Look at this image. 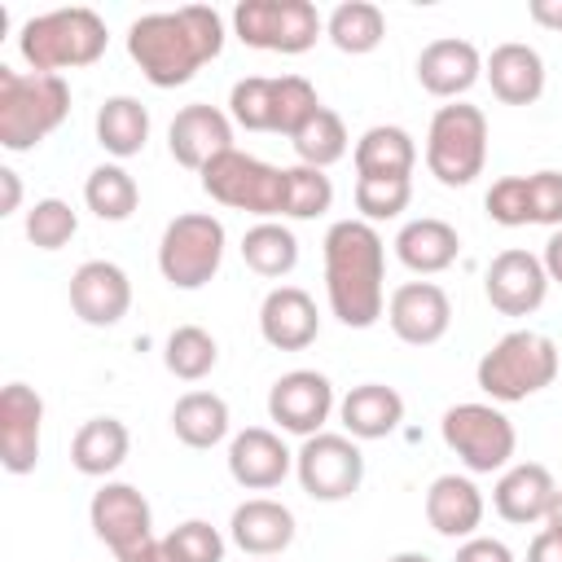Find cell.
Returning <instances> with one entry per match:
<instances>
[{
	"label": "cell",
	"instance_id": "obj_6",
	"mask_svg": "<svg viewBox=\"0 0 562 562\" xmlns=\"http://www.w3.org/2000/svg\"><path fill=\"white\" fill-rule=\"evenodd\" d=\"M487 162V114L470 101H448L430 114L426 127V167L439 184L465 189L483 176Z\"/></svg>",
	"mask_w": 562,
	"mask_h": 562
},
{
	"label": "cell",
	"instance_id": "obj_28",
	"mask_svg": "<svg viewBox=\"0 0 562 562\" xmlns=\"http://www.w3.org/2000/svg\"><path fill=\"white\" fill-rule=\"evenodd\" d=\"M132 452V435L119 417H88L70 439V465L88 479H110Z\"/></svg>",
	"mask_w": 562,
	"mask_h": 562
},
{
	"label": "cell",
	"instance_id": "obj_20",
	"mask_svg": "<svg viewBox=\"0 0 562 562\" xmlns=\"http://www.w3.org/2000/svg\"><path fill=\"white\" fill-rule=\"evenodd\" d=\"M259 334L277 351H303L321 334L316 299L303 285H272L259 303Z\"/></svg>",
	"mask_w": 562,
	"mask_h": 562
},
{
	"label": "cell",
	"instance_id": "obj_42",
	"mask_svg": "<svg viewBox=\"0 0 562 562\" xmlns=\"http://www.w3.org/2000/svg\"><path fill=\"white\" fill-rule=\"evenodd\" d=\"M171 562H224V536L206 518H184L162 536Z\"/></svg>",
	"mask_w": 562,
	"mask_h": 562
},
{
	"label": "cell",
	"instance_id": "obj_15",
	"mask_svg": "<svg viewBox=\"0 0 562 562\" xmlns=\"http://www.w3.org/2000/svg\"><path fill=\"white\" fill-rule=\"evenodd\" d=\"M386 325L408 347H435L452 325V299L435 281H404L386 299Z\"/></svg>",
	"mask_w": 562,
	"mask_h": 562
},
{
	"label": "cell",
	"instance_id": "obj_25",
	"mask_svg": "<svg viewBox=\"0 0 562 562\" xmlns=\"http://www.w3.org/2000/svg\"><path fill=\"white\" fill-rule=\"evenodd\" d=\"M483 79L492 83V97L505 101V105H531L540 101L544 92V57L522 44V40H509V44H496L483 61Z\"/></svg>",
	"mask_w": 562,
	"mask_h": 562
},
{
	"label": "cell",
	"instance_id": "obj_17",
	"mask_svg": "<svg viewBox=\"0 0 562 562\" xmlns=\"http://www.w3.org/2000/svg\"><path fill=\"white\" fill-rule=\"evenodd\" d=\"M132 307V281L119 263L110 259H88L70 272V312L92 325V329H110L127 316Z\"/></svg>",
	"mask_w": 562,
	"mask_h": 562
},
{
	"label": "cell",
	"instance_id": "obj_31",
	"mask_svg": "<svg viewBox=\"0 0 562 562\" xmlns=\"http://www.w3.org/2000/svg\"><path fill=\"white\" fill-rule=\"evenodd\" d=\"M351 162H356V176H413L417 167V145L404 127L395 123H378L369 127L356 149H351Z\"/></svg>",
	"mask_w": 562,
	"mask_h": 562
},
{
	"label": "cell",
	"instance_id": "obj_8",
	"mask_svg": "<svg viewBox=\"0 0 562 562\" xmlns=\"http://www.w3.org/2000/svg\"><path fill=\"white\" fill-rule=\"evenodd\" d=\"M224 224L211 211L176 215L158 237V272L176 290H202L224 263Z\"/></svg>",
	"mask_w": 562,
	"mask_h": 562
},
{
	"label": "cell",
	"instance_id": "obj_22",
	"mask_svg": "<svg viewBox=\"0 0 562 562\" xmlns=\"http://www.w3.org/2000/svg\"><path fill=\"white\" fill-rule=\"evenodd\" d=\"M558 496V483L549 474V465L540 461H514L501 470L496 487H492V509L514 522V527H531L549 518V505Z\"/></svg>",
	"mask_w": 562,
	"mask_h": 562
},
{
	"label": "cell",
	"instance_id": "obj_32",
	"mask_svg": "<svg viewBox=\"0 0 562 562\" xmlns=\"http://www.w3.org/2000/svg\"><path fill=\"white\" fill-rule=\"evenodd\" d=\"M241 263L255 272V277H268V281H281L294 272L299 263V237L281 224V220H259L246 228L241 237Z\"/></svg>",
	"mask_w": 562,
	"mask_h": 562
},
{
	"label": "cell",
	"instance_id": "obj_43",
	"mask_svg": "<svg viewBox=\"0 0 562 562\" xmlns=\"http://www.w3.org/2000/svg\"><path fill=\"white\" fill-rule=\"evenodd\" d=\"M483 211L492 224L501 228H522L531 224V193H527V176H501L492 180L487 198H483Z\"/></svg>",
	"mask_w": 562,
	"mask_h": 562
},
{
	"label": "cell",
	"instance_id": "obj_29",
	"mask_svg": "<svg viewBox=\"0 0 562 562\" xmlns=\"http://www.w3.org/2000/svg\"><path fill=\"white\" fill-rule=\"evenodd\" d=\"M145 140H149V110L127 92L105 97L97 110V145L110 158H136Z\"/></svg>",
	"mask_w": 562,
	"mask_h": 562
},
{
	"label": "cell",
	"instance_id": "obj_49",
	"mask_svg": "<svg viewBox=\"0 0 562 562\" xmlns=\"http://www.w3.org/2000/svg\"><path fill=\"white\" fill-rule=\"evenodd\" d=\"M540 263H544V272H549V285H553V281L562 285V228H553V233H549Z\"/></svg>",
	"mask_w": 562,
	"mask_h": 562
},
{
	"label": "cell",
	"instance_id": "obj_50",
	"mask_svg": "<svg viewBox=\"0 0 562 562\" xmlns=\"http://www.w3.org/2000/svg\"><path fill=\"white\" fill-rule=\"evenodd\" d=\"M127 562H171V553H167V544H162V536L154 540V544H145L136 558H127Z\"/></svg>",
	"mask_w": 562,
	"mask_h": 562
},
{
	"label": "cell",
	"instance_id": "obj_53",
	"mask_svg": "<svg viewBox=\"0 0 562 562\" xmlns=\"http://www.w3.org/2000/svg\"><path fill=\"white\" fill-rule=\"evenodd\" d=\"M255 562H272V558H255Z\"/></svg>",
	"mask_w": 562,
	"mask_h": 562
},
{
	"label": "cell",
	"instance_id": "obj_52",
	"mask_svg": "<svg viewBox=\"0 0 562 562\" xmlns=\"http://www.w3.org/2000/svg\"><path fill=\"white\" fill-rule=\"evenodd\" d=\"M386 562H435L430 553H417V549H404V553H391Z\"/></svg>",
	"mask_w": 562,
	"mask_h": 562
},
{
	"label": "cell",
	"instance_id": "obj_10",
	"mask_svg": "<svg viewBox=\"0 0 562 562\" xmlns=\"http://www.w3.org/2000/svg\"><path fill=\"white\" fill-rule=\"evenodd\" d=\"M233 31L250 48L294 57L325 35V18L312 0H241L233 9Z\"/></svg>",
	"mask_w": 562,
	"mask_h": 562
},
{
	"label": "cell",
	"instance_id": "obj_3",
	"mask_svg": "<svg viewBox=\"0 0 562 562\" xmlns=\"http://www.w3.org/2000/svg\"><path fill=\"white\" fill-rule=\"evenodd\" d=\"M558 369H562V356H558V342L549 334L509 329L483 351L474 382L492 404H518V400L553 386Z\"/></svg>",
	"mask_w": 562,
	"mask_h": 562
},
{
	"label": "cell",
	"instance_id": "obj_5",
	"mask_svg": "<svg viewBox=\"0 0 562 562\" xmlns=\"http://www.w3.org/2000/svg\"><path fill=\"white\" fill-rule=\"evenodd\" d=\"M110 44V31L101 13L75 4V9H53L18 31V53L35 75H61L75 66H92Z\"/></svg>",
	"mask_w": 562,
	"mask_h": 562
},
{
	"label": "cell",
	"instance_id": "obj_34",
	"mask_svg": "<svg viewBox=\"0 0 562 562\" xmlns=\"http://www.w3.org/2000/svg\"><path fill=\"white\" fill-rule=\"evenodd\" d=\"M83 202H88V211H92L97 220L123 224V220H132V211L140 206V189H136V180H132V171H127L123 162H101V167H92L88 180H83Z\"/></svg>",
	"mask_w": 562,
	"mask_h": 562
},
{
	"label": "cell",
	"instance_id": "obj_47",
	"mask_svg": "<svg viewBox=\"0 0 562 562\" xmlns=\"http://www.w3.org/2000/svg\"><path fill=\"white\" fill-rule=\"evenodd\" d=\"M22 206V180L13 167H0V215H13Z\"/></svg>",
	"mask_w": 562,
	"mask_h": 562
},
{
	"label": "cell",
	"instance_id": "obj_35",
	"mask_svg": "<svg viewBox=\"0 0 562 562\" xmlns=\"http://www.w3.org/2000/svg\"><path fill=\"white\" fill-rule=\"evenodd\" d=\"M162 364L180 382H202L220 364V342L202 325H176L162 347Z\"/></svg>",
	"mask_w": 562,
	"mask_h": 562
},
{
	"label": "cell",
	"instance_id": "obj_40",
	"mask_svg": "<svg viewBox=\"0 0 562 562\" xmlns=\"http://www.w3.org/2000/svg\"><path fill=\"white\" fill-rule=\"evenodd\" d=\"M79 233V215L70 202L61 198H40L31 211H26V241L35 250H61L70 237Z\"/></svg>",
	"mask_w": 562,
	"mask_h": 562
},
{
	"label": "cell",
	"instance_id": "obj_21",
	"mask_svg": "<svg viewBox=\"0 0 562 562\" xmlns=\"http://www.w3.org/2000/svg\"><path fill=\"white\" fill-rule=\"evenodd\" d=\"M479 79H483V53H479L470 40L443 35V40H430V44L417 53V83H422L430 97H439V101L465 97Z\"/></svg>",
	"mask_w": 562,
	"mask_h": 562
},
{
	"label": "cell",
	"instance_id": "obj_12",
	"mask_svg": "<svg viewBox=\"0 0 562 562\" xmlns=\"http://www.w3.org/2000/svg\"><path fill=\"white\" fill-rule=\"evenodd\" d=\"M88 522H92L97 540H101L119 562L136 558L145 544L158 540V536H154V509H149L145 492L132 487V483H114V479H105V483L92 492Z\"/></svg>",
	"mask_w": 562,
	"mask_h": 562
},
{
	"label": "cell",
	"instance_id": "obj_16",
	"mask_svg": "<svg viewBox=\"0 0 562 562\" xmlns=\"http://www.w3.org/2000/svg\"><path fill=\"white\" fill-rule=\"evenodd\" d=\"M483 294L501 316H531L549 294V272L531 250H501L483 272Z\"/></svg>",
	"mask_w": 562,
	"mask_h": 562
},
{
	"label": "cell",
	"instance_id": "obj_2",
	"mask_svg": "<svg viewBox=\"0 0 562 562\" xmlns=\"http://www.w3.org/2000/svg\"><path fill=\"white\" fill-rule=\"evenodd\" d=\"M325 294L347 329H369L386 312V246L360 215L334 220L325 233Z\"/></svg>",
	"mask_w": 562,
	"mask_h": 562
},
{
	"label": "cell",
	"instance_id": "obj_19",
	"mask_svg": "<svg viewBox=\"0 0 562 562\" xmlns=\"http://www.w3.org/2000/svg\"><path fill=\"white\" fill-rule=\"evenodd\" d=\"M294 470V452L285 448V439L268 426H246L233 435L228 443V474L237 487L246 492H268L281 487L285 474Z\"/></svg>",
	"mask_w": 562,
	"mask_h": 562
},
{
	"label": "cell",
	"instance_id": "obj_1",
	"mask_svg": "<svg viewBox=\"0 0 562 562\" xmlns=\"http://www.w3.org/2000/svg\"><path fill=\"white\" fill-rule=\"evenodd\" d=\"M224 53V18L206 4L145 13L127 26V57L154 88H184L206 61Z\"/></svg>",
	"mask_w": 562,
	"mask_h": 562
},
{
	"label": "cell",
	"instance_id": "obj_38",
	"mask_svg": "<svg viewBox=\"0 0 562 562\" xmlns=\"http://www.w3.org/2000/svg\"><path fill=\"white\" fill-rule=\"evenodd\" d=\"M321 110L316 88L303 75H277L272 79V114H277V136H294L312 114Z\"/></svg>",
	"mask_w": 562,
	"mask_h": 562
},
{
	"label": "cell",
	"instance_id": "obj_44",
	"mask_svg": "<svg viewBox=\"0 0 562 562\" xmlns=\"http://www.w3.org/2000/svg\"><path fill=\"white\" fill-rule=\"evenodd\" d=\"M527 193H531V224L562 228V171H553V167L531 171Z\"/></svg>",
	"mask_w": 562,
	"mask_h": 562
},
{
	"label": "cell",
	"instance_id": "obj_26",
	"mask_svg": "<svg viewBox=\"0 0 562 562\" xmlns=\"http://www.w3.org/2000/svg\"><path fill=\"white\" fill-rule=\"evenodd\" d=\"M338 422L342 435H351L356 443L386 439L404 422V395L386 382H360L338 400Z\"/></svg>",
	"mask_w": 562,
	"mask_h": 562
},
{
	"label": "cell",
	"instance_id": "obj_46",
	"mask_svg": "<svg viewBox=\"0 0 562 562\" xmlns=\"http://www.w3.org/2000/svg\"><path fill=\"white\" fill-rule=\"evenodd\" d=\"M527 562H562V531L540 527L536 540L527 544Z\"/></svg>",
	"mask_w": 562,
	"mask_h": 562
},
{
	"label": "cell",
	"instance_id": "obj_41",
	"mask_svg": "<svg viewBox=\"0 0 562 562\" xmlns=\"http://www.w3.org/2000/svg\"><path fill=\"white\" fill-rule=\"evenodd\" d=\"M228 119L246 132H272L277 114H272V79L268 75H250L237 79L228 92Z\"/></svg>",
	"mask_w": 562,
	"mask_h": 562
},
{
	"label": "cell",
	"instance_id": "obj_48",
	"mask_svg": "<svg viewBox=\"0 0 562 562\" xmlns=\"http://www.w3.org/2000/svg\"><path fill=\"white\" fill-rule=\"evenodd\" d=\"M527 18L544 31H562V0H531L527 4Z\"/></svg>",
	"mask_w": 562,
	"mask_h": 562
},
{
	"label": "cell",
	"instance_id": "obj_13",
	"mask_svg": "<svg viewBox=\"0 0 562 562\" xmlns=\"http://www.w3.org/2000/svg\"><path fill=\"white\" fill-rule=\"evenodd\" d=\"M334 408H338L334 382L325 373H316V369H290L268 391V417L277 422V430L299 435V439L321 435Z\"/></svg>",
	"mask_w": 562,
	"mask_h": 562
},
{
	"label": "cell",
	"instance_id": "obj_27",
	"mask_svg": "<svg viewBox=\"0 0 562 562\" xmlns=\"http://www.w3.org/2000/svg\"><path fill=\"white\" fill-rule=\"evenodd\" d=\"M461 255V237L448 220L439 215H422V220H408L400 233H395V259L417 272V277H435V272H448Z\"/></svg>",
	"mask_w": 562,
	"mask_h": 562
},
{
	"label": "cell",
	"instance_id": "obj_30",
	"mask_svg": "<svg viewBox=\"0 0 562 562\" xmlns=\"http://www.w3.org/2000/svg\"><path fill=\"white\" fill-rule=\"evenodd\" d=\"M228 400L215 391H184L171 408V430L184 448H215L228 435Z\"/></svg>",
	"mask_w": 562,
	"mask_h": 562
},
{
	"label": "cell",
	"instance_id": "obj_7",
	"mask_svg": "<svg viewBox=\"0 0 562 562\" xmlns=\"http://www.w3.org/2000/svg\"><path fill=\"white\" fill-rule=\"evenodd\" d=\"M198 176H202V193L211 202L259 215V220H285V189H290L285 167H272L241 149H228L215 162H206Z\"/></svg>",
	"mask_w": 562,
	"mask_h": 562
},
{
	"label": "cell",
	"instance_id": "obj_14",
	"mask_svg": "<svg viewBox=\"0 0 562 562\" xmlns=\"http://www.w3.org/2000/svg\"><path fill=\"white\" fill-rule=\"evenodd\" d=\"M44 448V400L26 382L0 391V465L9 474H31Z\"/></svg>",
	"mask_w": 562,
	"mask_h": 562
},
{
	"label": "cell",
	"instance_id": "obj_37",
	"mask_svg": "<svg viewBox=\"0 0 562 562\" xmlns=\"http://www.w3.org/2000/svg\"><path fill=\"white\" fill-rule=\"evenodd\" d=\"M413 202V176H356V211L364 224L404 215Z\"/></svg>",
	"mask_w": 562,
	"mask_h": 562
},
{
	"label": "cell",
	"instance_id": "obj_33",
	"mask_svg": "<svg viewBox=\"0 0 562 562\" xmlns=\"http://www.w3.org/2000/svg\"><path fill=\"white\" fill-rule=\"evenodd\" d=\"M325 35L334 40L338 53L364 57L386 40V13L369 0H342L329 18H325Z\"/></svg>",
	"mask_w": 562,
	"mask_h": 562
},
{
	"label": "cell",
	"instance_id": "obj_9",
	"mask_svg": "<svg viewBox=\"0 0 562 562\" xmlns=\"http://www.w3.org/2000/svg\"><path fill=\"white\" fill-rule=\"evenodd\" d=\"M439 435L470 474H501L518 448L514 422L496 404H479V400L452 404L439 422Z\"/></svg>",
	"mask_w": 562,
	"mask_h": 562
},
{
	"label": "cell",
	"instance_id": "obj_24",
	"mask_svg": "<svg viewBox=\"0 0 562 562\" xmlns=\"http://www.w3.org/2000/svg\"><path fill=\"white\" fill-rule=\"evenodd\" d=\"M483 492L470 474H439L426 487V522L448 540H470L483 527Z\"/></svg>",
	"mask_w": 562,
	"mask_h": 562
},
{
	"label": "cell",
	"instance_id": "obj_51",
	"mask_svg": "<svg viewBox=\"0 0 562 562\" xmlns=\"http://www.w3.org/2000/svg\"><path fill=\"white\" fill-rule=\"evenodd\" d=\"M544 527L562 531V487H558V496H553V505H549V518H544Z\"/></svg>",
	"mask_w": 562,
	"mask_h": 562
},
{
	"label": "cell",
	"instance_id": "obj_11",
	"mask_svg": "<svg viewBox=\"0 0 562 562\" xmlns=\"http://www.w3.org/2000/svg\"><path fill=\"white\" fill-rule=\"evenodd\" d=\"M294 474H299V487L312 496V501H347L360 492L364 483V452L351 435H334V430H321L312 439H303V448L294 452Z\"/></svg>",
	"mask_w": 562,
	"mask_h": 562
},
{
	"label": "cell",
	"instance_id": "obj_39",
	"mask_svg": "<svg viewBox=\"0 0 562 562\" xmlns=\"http://www.w3.org/2000/svg\"><path fill=\"white\" fill-rule=\"evenodd\" d=\"M285 176H290V189H285V220H316V215H325V211L334 206V180H329L325 171L294 162V167H285Z\"/></svg>",
	"mask_w": 562,
	"mask_h": 562
},
{
	"label": "cell",
	"instance_id": "obj_23",
	"mask_svg": "<svg viewBox=\"0 0 562 562\" xmlns=\"http://www.w3.org/2000/svg\"><path fill=\"white\" fill-rule=\"evenodd\" d=\"M294 514L272 496H250L228 518V540L250 558H281L294 544Z\"/></svg>",
	"mask_w": 562,
	"mask_h": 562
},
{
	"label": "cell",
	"instance_id": "obj_45",
	"mask_svg": "<svg viewBox=\"0 0 562 562\" xmlns=\"http://www.w3.org/2000/svg\"><path fill=\"white\" fill-rule=\"evenodd\" d=\"M452 562H514V549L496 536H470V540L457 544Z\"/></svg>",
	"mask_w": 562,
	"mask_h": 562
},
{
	"label": "cell",
	"instance_id": "obj_36",
	"mask_svg": "<svg viewBox=\"0 0 562 562\" xmlns=\"http://www.w3.org/2000/svg\"><path fill=\"white\" fill-rule=\"evenodd\" d=\"M290 145H294V154H299L303 167L325 171V167H334L338 158H347V127H342V119H338L329 105H321V110L290 136Z\"/></svg>",
	"mask_w": 562,
	"mask_h": 562
},
{
	"label": "cell",
	"instance_id": "obj_4",
	"mask_svg": "<svg viewBox=\"0 0 562 562\" xmlns=\"http://www.w3.org/2000/svg\"><path fill=\"white\" fill-rule=\"evenodd\" d=\"M70 114V83L61 75H22L0 66V145L9 154L35 149Z\"/></svg>",
	"mask_w": 562,
	"mask_h": 562
},
{
	"label": "cell",
	"instance_id": "obj_18",
	"mask_svg": "<svg viewBox=\"0 0 562 562\" xmlns=\"http://www.w3.org/2000/svg\"><path fill=\"white\" fill-rule=\"evenodd\" d=\"M167 149L180 167L189 171H202L206 162H215L220 154L237 149L233 145V119L220 110V105H206V101H193L184 110H176L171 127H167Z\"/></svg>",
	"mask_w": 562,
	"mask_h": 562
}]
</instances>
